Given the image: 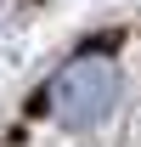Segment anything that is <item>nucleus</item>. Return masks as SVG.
<instances>
[{"label":"nucleus","instance_id":"nucleus-1","mask_svg":"<svg viewBox=\"0 0 141 147\" xmlns=\"http://www.w3.org/2000/svg\"><path fill=\"white\" fill-rule=\"evenodd\" d=\"M113 102H119V68L107 57H73L45 91V108L62 130H96L113 113Z\"/></svg>","mask_w":141,"mask_h":147}]
</instances>
